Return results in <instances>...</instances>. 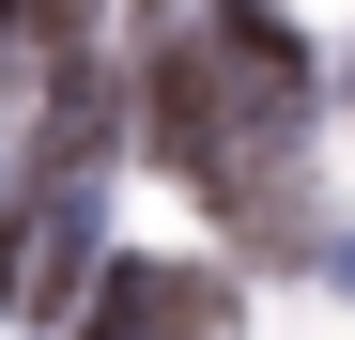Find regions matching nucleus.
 <instances>
[{"label": "nucleus", "instance_id": "nucleus-2", "mask_svg": "<svg viewBox=\"0 0 355 340\" xmlns=\"http://www.w3.org/2000/svg\"><path fill=\"white\" fill-rule=\"evenodd\" d=\"M155 309H170V263H108L93 309H78V340H155Z\"/></svg>", "mask_w": 355, "mask_h": 340}, {"label": "nucleus", "instance_id": "nucleus-3", "mask_svg": "<svg viewBox=\"0 0 355 340\" xmlns=\"http://www.w3.org/2000/svg\"><path fill=\"white\" fill-rule=\"evenodd\" d=\"M155 340H232V278H216V263H170V309H155Z\"/></svg>", "mask_w": 355, "mask_h": 340}, {"label": "nucleus", "instance_id": "nucleus-5", "mask_svg": "<svg viewBox=\"0 0 355 340\" xmlns=\"http://www.w3.org/2000/svg\"><path fill=\"white\" fill-rule=\"evenodd\" d=\"M0 31H31V0H0Z\"/></svg>", "mask_w": 355, "mask_h": 340}, {"label": "nucleus", "instance_id": "nucleus-1", "mask_svg": "<svg viewBox=\"0 0 355 340\" xmlns=\"http://www.w3.org/2000/svg\"><path fill=\"white\" fill-rule=\"evenodd\" d=\"M108 232H93V186H16L0 201V309H31V325H62V309H93V263Z\"/></svg>", "mask_w": 355, "mask_h": 340}, {"label": "nucleus", "instance_id": "nucleus-6", "mask_svg": "<svg viewBox=\"0 0 355 340\" xmlns=\"http://www.w3.org/2000/svg\"><path fill=\"white\" fill-rule=\"evenodd\" d=\"M340 108H355V93H340Z\"/></svg>", "mask_w": 355, "mask_h": 340}, {"label": "nucleus", "instance_id": "nucleus-4", "mask_svg": "<svg viewBox=\"0 0 355 340\" xmlns=\"http://www.w3.org/2000/svg\"><path fill=\"white\" fill-rule=\"evenodd\" d=\"M78 31H93V0H31V62H46V78L78 62Z\"/></svg>", "mask_w": 355, "mask_h": 340}]
</instances>
